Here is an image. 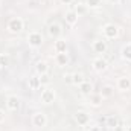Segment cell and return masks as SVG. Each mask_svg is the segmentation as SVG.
<instances>
[{
  "label": "cell",
  "mask_w": 131,
  "mask_h": 131,
  "mask_svg": "<svg viewBox=\"0 0 131 131\" xmlns=\"http://www.w3.org/2000/svg\"><path fill=\"white\" fill-rule=\"evenodd\" d=\"M119 34H121V29L114 23H107L102 26V35L105 40H114L119 37Z\"/></svg>",
  "instance_id": "obj_1"
},
{
  "label": "cell",
  "mask_w": 131,
  "mask_h": 131,
  "mask_svg": "<svg viewBox=\"0 0 131 131\" xmlns=\"http://www.w3.org/2000/svg\"><path fill=\"white\" fill-rule=\"evenodd\" d=\"M6 28L11 34H20L25 29V21L21 17H12V18H9Z\"/></svg>",
  "instance_id": "obj_2"
},
{
  "label": "cell",
  "mask_w": 131,
  "mask_h": 131,
  "mask_svg": "<svg viewBox=\"0 0 131 131\" xmlns=\"http://www.w3.org/2000/svg\"><path fill=\"white\" fill-rule=\"evenodd\" d=\"M55 99H57V93H55L53 89H50V87H44V89L41 90V95H40V102H41V104L49 105V104H52Z\"/></svg>",
  "instance_id": "obj_3"
},
{
  "label": "cell",
  "mask_w": 131,
  "mask_h": 131,
  "mask_svg": "<svg viewBox=\"0 0 131 131\" xmlns=\"http://www.w3.org/2000/svg\"><path fill=\"white\" fill-rule=\"evenodd\" d=\"M26 40H28V44L34 47V49H38V47H41V44H43V35L41 32H38V31H32V32L28 34V37H26Z\"/></svg>",
  "instance_id": "obj_4"
},
{
  "label": "cell",
  "mask_w": 131,
  "mask_h": 131,
  "mask_svg": "<svg viewBox=\"0 0 131 131\" xmlns=\"http://www.w3.org/2000/svg\"><path fill=\"white\" fill-rule=\"evenodd\" d=\"M32 125L35 128H44L47 125V116L43 111H35L32 114Z\"/></svg>",
  "instance_id": "obj_5"
},
{
  "label": "cell",
  "mask_w": 131,
  "mask_h": 131,
  "mask_svg": "<svg viewBox=\"0 0 131 131\" xmlns=\"http://www.w3.org/2000/svg\"><path fill=\"white\" fill-rule=\"evenodd\" d=\"M92 49H93L95 53H98L99 57H102L108 50V44H107V41L104 38H98V40H95L92 43Z\"/></svg>",
  "instance_id": "obj_6"
},
{
  "label": "cell",
  "mask_w": 131,
  "mask_h": 131,
  "mask_svg": "<svg viewBox=\"0 0 131 131\" xmlns=\"http://www.w3.org/2000/svg\"><path fill=\"white\" fill-rule=\"evenodd\" d=\"M47 34H49L50 38L58 40V38H61V35H63V26H61L58 21H53V23H50V25L47 26Z\"/></svg>",
  "instance_id": "obj_7"
},
{
  "label": "cell",
  "mask_w": 131,
  "mask_h": 131,
  "mask_svg": "<svg viewBox=\"0 0 131 131\" xmlns=\"http://www.w3.org/2000/svg\"><path fill=\"white\" fill-rule=\"evenodd\" d=\"M73 119H75V122H76L78 125H81V127H87V125L90 124V114H89L87 111H84V110L76 111V113L73 114Z\"/></svg>",
  "instance_id": "obj_8"
},
{
  "label": "cell",
  "mask_w": 131,
  "mask_h": 131,
  "mask_svg": "<svg viewBox=\"0 0 131 131\" xmlns=\"http://www.w3.org/2000/svg\"><path fill=\"white\" fill-rule=\"evenodd\" d=\"M92 69L96 72V73H102L108 69V63L104 57H96L93 61H92Z\"/></svg>",
  "instance_id": "obj_9"
},
{
  "label": "cell",
  "mask_w": 131,
  "mask_h": 131,
  "mask_svg": "<svg viewBox=\"0 0 131 131\" xmlns=\"http://www.w3.org/2000/svg\"><path fill=\"white\" fill-rule=\"evenodd\" d=\"M116 87L119 92H130L131 90V78L130 76H121L117 78Z\"/></svg>",
  "instance_id": "obj_10"
},
{
  "label": "cell",
  "mask_w": 131,
  "mask_h": 131,
  "mask_svg": "<svg viewBox=\"0 0 131 131\" xmlns=\"http://www.w3.org/2000/svg\"><path fill=\"white\" fill-rule=\"evenodd\" d=\"M6 107H8V110H11V111H17V110L20 108V98H18L17 95H9V96L6 98Z\"/></svg>",
  "instance_id": "obj_11"
},
{
  "label": "cell",
  "mask_w": 131,
  "mask_h": 131,
  "mask_svg": "<svg viewBox=\"0 0 131 131\" xmlns=\"http://www.w3.org/2000/svg\"><path fill=\"white\" fill-rule=\"evenodd\" d=\"M28 87H29V90H40L43 85H41V81H40V75H32V76H29V79H28Z\"/></svg>",
  "instance_id": "obj_12"
},
{
  "label": "cell",
  "mask_w": 131,
  "mask_h": 131,
  "mask_svg": "<svg viewBox=\"0 0 131 131\" xmlns=\"http://www.w3.org/2000/svg\"><path fill=\"white\" fill-rule=\"evenodd\" d=\"M55 63H57V66H60V67H66V66H69V63H70L69 53H67V52L55 53Z\"/></svg>",
  "instance_id": "obj_13"
},
{
  "label": "cell",
  "mask_w": 131,
  "mask_h": 131,
  "mask_svg": "<svg viewBox=\"0 0 131 131\" xmlns=\"http://www.w3.org/2000/svg\"><path fill=\"white\" fill-rule=\"evenodd\" d=\"M78 14L73 11V9H70V11H67L66 12V17H64V20H66V23L69 25V26H75L76 23H78Z\"/></svg>",
  "instance_id": "obj_14"
},
{
  "label": "cell",
  "mask_w": 131,
  "mask_h": 131,
  "mask_svg": "<svg viewBox=\"0 0 131 131\" xmlns=\"http://www.w3.org/2000/svg\"><path fill=\"white\" fill-rule=\"evenodd\" d=\"M53 50H55V53L67 52V43H66V40H63V38L55 40V43H53Z\"/></svg>",
  "instance_id": "obj_15"
},
{
  "label": "cell",
  "mask_w": 131,
  "mask_h": 131,
  "mask_svg": "<svg viewBox=\"0 0 131 131\" xmlns=\"http://www.w3.org/2000/svg\"><path fill=\"white\" fill-rule=\"evenodd\" d=\"M99 95L102 96V99L111 98V96L114 95V87H113V85H110V84H105V85H102V89H101Z\"/></svg>",
  "instance_id": "obj_16"
},
{
  "label": "cell",
  "mask_w": 131,
  "mask_h": 131,
  "mask_svg": "<svg viewBox=\"0 0 131 131\" xmlns=\"http://www.w3.org/2000/svg\"><path fill=\"white\" fill-rule=\"evenodd\" d=\"M78 87H79V92H81L82 95H85V96H89V95L93 93V84H92L90 81H87V79H85L82 84H79Z\"/></svg>",
  "instance_id": "obj_17"
},
{
  "label": "cell",
  "mask_w": 131,
  "mask_h": 131,
  "mask_svg": "<svg viewBox=\"0 0 131 131\" xmlns=\"http://www.w3.org/2000/svg\"><path fill=\"white\" fill-rule=\"evenodd\" d=\"M35 72H37V75H44V73H49V64L46 63V61H37V64H35Z\"/></svg>",
  "instance_id": "obj_18"
},
{
  "label": "cell",
  "mask_w": 131,
  "mask_h": 131,
  "mask_svg": "<svg viewBox=\"0 0 131 131\" xmlns=\"http://www.w3.org/2000/svg\"><path fill=\"white\" fill-rule=\"evenodd\" d=\"M102 96L99 95V93H92V95H89V104L92 105V107H99L101 104H102Z\"/></svg>",
  "instance_id": "obj_19"
},
{
  "label": "cell",
  "mask_w": 131,
  "mask_h": 131,
  "mask_svg": "<svg viewBox=\"0 0 131 131\" xmlns=\"http://www.w3.org/2000/svg\"><path fill=\"white\" fill-rule=\"evenodd\" d=\"M121 57L125 60V61H131V43H127L122 46L121 49Z\"/></svg>",
  "instance_id": "obj_20"
},
{
  "label": "cell",
  "mask_w": 131,
  "mask_h": 131,
  "mask_svg": "<svg viewBox=\"0 0 131 131\" xmlns=\"http://www.w3.org/2000/svg\"><path fill=\"white\" fill-rule=\"evenodd\" d=\"M117 125H119V119H117L116 116H107V117H105V127H107V128L114 130Z\"/></svg>",
  "instance_id": "obj_21"
},
{
  "label": "cell",
  "mask_w": 131,
  "mask_h": 131,
  "mask_svg": "<svg viewBox=\"0 0 131 131\" xmlns=\"http://www.w3.org/2000/svg\"><path fill=\"white\" fill-rule=\"evenodd\" d=\"M85 81V75L82 72H76V73H72V82L75 85H79Z\"/></svg>",
  "instance_id": "obj_22"
},
{
  "label": "cell",
  "mask_w": 131,
  "mask_h": 131,
  "mask_svg": "<svg viewBox=\"0 0 131 131\" xmlns=\"http://www.w3.org/2000/svg\"><path fill=\"white\" fill-rule=\"evenodd\" d=\"M73 11L78 14V17H81V15L87 14V11H89V6H87L85 3H78V5L75 6V9H73Z\"/></svg>",
  "instance_id": "obj_23"
},
{
  "label": "cell",
  "mask_w": 131,
  "mask_h": 131,
  "mask_svg": "<svg viewBox=\"0 0 131 131\" xmlns=\"http://www.w3.org/2000/svg\"><path fill=\"white\" fill-rule=\"evenodd\" d=\"M85 5H87L89 8H99V6L102 5V0H87Z\"/></svg>",
  "instance_id": "obj_24"
},
{
  "label": "cell",
  "mask_w": 131,
  "mask_h": 131,
  "mask_svg": "<svg viewBox=\"0 0 131 131\" xmlns=\"http://www.w3.org/2000/svg\"><path fill=\"white\" fill-rule=\"evenodd\" d=\"M40 81H41V85H49V84H50V78H49V73L40 75Z\"/></svg>",
  "instance_id": "obj_25"
},
{
  "label": "cell",
  "mask_w": 131,
  "mask_h": 131,
  "mask_svg": "<svg viewBox=\"0 0 131 131\" xmlns=\"http://www.w3.org/2000/svg\"><path fill=\"white\" fill-rule=\"evenodd\" d=\"M8 55H5V53H0V64H2V67H6L8 66Z\"/></svg>",
  "instance_id": "obj_26"
},
{
  "label": "cell",
  "mask_w": 131,
  "mask_h": 131,
  "mask_svg": "<svg viewBox=\"0 0 131 131\" xmlns=\"http://www.w3.org/2000/svg\"><path fill=\"white\" fill-rule=\"evenodd\" d=\"M63 79H64L66 84H73L72 82V73H66L64 76H63Z\"/></svg>",
  "instance_id": "obj_27"
},
{
  "label": "cell",
  "mask_w": 131,
  "mask_h": 131,
  "mask_svg": "<svg viewBox=\"0 0 131 131\" xmlns=\"http://www.w3.org/2000/svg\"><path fill=\"white\" fill-rule=\"evenodd\" d=\"M5 117H6L5 111H3V110H0V124H2V122H5Z\"/></svg>",
  "instance_id": "obj_28"
},
{
  "label": "cell",
  "mask_w": 131,
  "mask_h": 131,
  "mask_svg": "<svg viewBox=\"0 0 131 131\" xmlns=\"http://www.w3.org/2000/svg\"><path fill=\"white\" fill-rule=\"evenodd\" d=\"M60 2H61L63 5H72V3H73V0H60Z\"/></svg>",
  "instance_id": "obj_29"
},
{
  "label": "cell",
  "mask_w": 131,
  "mask_h": 131,
  "mask_svg": "<svg viewBox=\"0 0 131 131\" xmlns=\"http://www.w3.org/2000/svg\"><path fill=\"white\" fill-rule=\"evenodd\" d=\"M90 131H101V127H99V125H93V127L90 128Z\"/></svg>",
  "instance_id": "obj_30"
},
{
  "label": "cell",
  "mask_w": 131,
  "mask_h": 131,
  "mask_svg": "<svg viewBox=\"0 0 131 131\" xmlns=\"http://www.w3.org/2000/svg\"><path fill=\"white\" fill-rule=\"evenodd\" d=\"M113 131H125V128H124L122 125H117V127H116V128H114Z\"/></svg>",
  "instance_id": "obj_31"
},
{
  "label": "cell",
  "mask_w": 131,
  "mask_h": 131,
  "mask_svg": "<svg viewBox=\"0 0 131 131\" xmlns=\"http://www.w3.org/2000/svg\"><path fill=\"white\" fill-rule=\"evenodd\" d=\"M111 3H119V2H122V0H110Z\"/></svg>",
  "instance_id": "obj_32"
},
{
  "label": "cell",
  "mask_w": 131,
  "mask_h": 131,
  "mask_svg": "<svg viewBox=\"0 0 131 131\" xmlns=\"http://www.w3.org/2000/svg\"><path fill=\"white\" fill-rule=\"evenodd\" d=\"M125 131H131V125H128V127L125 128Z\"/></svg>",
  "instance_id": "obj_33"
},
{
  "label": "cell",
  "mask_w": 131,
  "mask_h": 131,
  "mask_svg": "<svg viewBox=\"0 0 131 131\" xmlns=\"http://www.w3.org/2000/svg\"><path fill=\"white\" fill-rule=\"evenodd\" d=\"M35 2H38V3H41V2H44V0H35Z\"/></svg>",
  "instance_id": "obj_34"
},
{
  "label": "cell",
  "mask_w": 131,
  "mask_h": 131,
  "mask_svg": "<svg viewBox=\"0 0 131 131\" xmlns=\"http://www.w3.org/2000/svg\"><path fill=\"white\" fill-rule=\"evenodd\" d=\"M2 69H3V67H2V64H0V70H2Z\"/></svg>",
  "instance_id": "obj_35"
},
{
  "label": "cell",
  "mask_w": 131,
  "mask_h": 131,
  "mask_svg": "<svg viewBox=\"0 0 131 131\" xmlns=\"http://www.w3.org/2000/svg\"><path fill=\"white\" fill-rule=\"evenodd\" d=\"M84 131H90V130H84Z\"/></svg>",
  "instance_id": "obj_36"
}]
</instances>
